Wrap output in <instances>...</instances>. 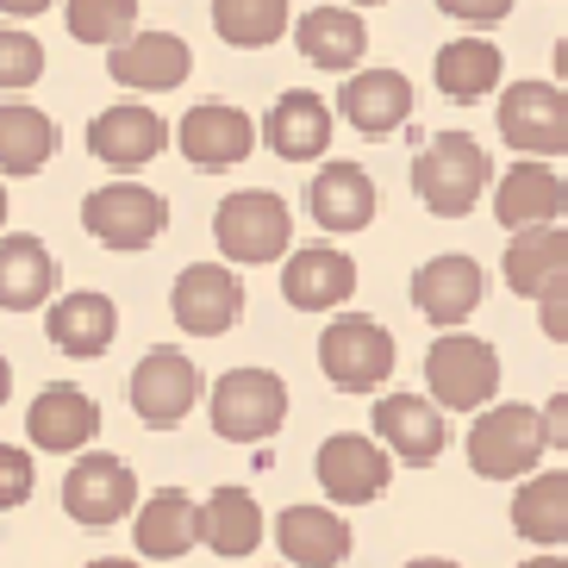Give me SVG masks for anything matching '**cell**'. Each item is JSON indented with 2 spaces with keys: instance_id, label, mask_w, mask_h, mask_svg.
Returning <instances> with one entry per match:
<instances>
[{
  "instance_id": "4316f807",
  "label": "cell",
  "mask_w": 568,
  "mask_h": 568,
  "mask_svg": "<svg viewBox=\"0 0 568 568\" xmlns=\"http://www.w3.org/2000/svg\"><path fill=\"white\" fill-rule=\"evenodd\" d=\"M506 287L531 294V301H550L556 287H568V232L562 225H537V232H518L506 244Z\"/></svg>"
},
{
  "instance_id": "d4e9b609",
  "label": "cell",
  "mask_w": 568,
  "mask_h": 568,
  "mask_svg": "<svg viewBox=\"0 0 568 568\" xmlns=\"http://www.w3.org/2000/svg\"><path fill=\"white\" fill-rule=\"evenodd\" d=\"M113 332H119V306L106 301V294H94V287L63 294V301L44 313V337H51V351H63V356H106Z\"/></svg>"
},
{
  "instance_id": "ab89813d",
  "label": "cell",
  "mask_w": 568,
  "mask_h": 568,
  "mask_svg": "<svg viewBox=\"0 0 568 568\" xmlns=\"http://www.w3.org/2000/svg\"><path fill=\"white\" fill-rule=\"evenodd\" d=\"M544 437H550L556 450H568V387L556 394L550 406H544Z\"/></svg>"
},
{
  "instance_id": "3957f363",
  "label": "cell",
  "mask_w": 568,
  "mask_h": 568,
  "mask_svg": "<svg viewBox=\"0 0 568 568\" xmlns=\"http://www.w3.org/2000/svg\"><path fill=\"white\" fill-rule=\"evenodd\" d=\"M544 413L537 406H518V400H506V406H487L475 425H468V468L481 475V481H531V468H537V456H544Z\"/></svg>"
},
{
  "instance_id": "bcb514c9",
  "label": "cell",
  "mask_w": 568,
  "mask_h": 568,
  "mask_svg": "<svg viewBox=\"0 0 568 568\" xmlns=\"http://www.w3.org/2000/svg\"><path fill=\"white\" fill-rule=\"evenodd\" d=\"M88 568H138V562H119V556H101V562H88Z\"/></svg>"
},
{
  "instance_id": "ee69618b",
  "label": "cell",
  "mask_w": 568,
  "mask_h": 568,
  "mask_svg": "<svg viewBox=\"0 0 568 568\" xmlns=\"http://www.w3.org/2000/svg\"><path fill=\"white\" fill-rule=\"evenodd\" d=\"M556 75H562V88H568V38L556 44Z\"/></svg>"
},
{
  "instance_id": "52a82bcc",
  "label": "cell",
  "mask_w": 568,
  "mask_h": 568,
  "mask_svg": "<svg viewBox=\"0 0 568 568\" xmlns=\"http://www.w3.org/2000/svg\"><path fill=\"white\" fill-rule=\"evenodd\" d=\"M82 225H88L94 244H106V251H144V244L163 237L169 201L144 182H106L82 201Z\"/></svg>"
},
{
  "instance_id": "8992f818",
  "label": "cell",
  "mask_w": 568,
  "mask_h": 568,
  "mask_svg": "<svg viewBox=\"0 0 568 568\" xmlns=\"http://www.w3.org/2000/svg\"><path fill=\"white\" fill-rule=\"evenodd\" d=\"M213 237L232 263H275V256H287V244H294V213H287L282 194L244 187V194H225V201H219Z\"/></svg>"
},
{
  "instance_id": "f6af8a7d",
  "label": "cell",
  "mask_w": 568,
  "mask_h": 568,
  "mask_svg": "<svg viewBox=\"0 0 568 568\" xmlns=\"http://www.w3.org/2000/svg\"><path fill=\"white\" fill-rule=\"evenodd\" d=\"M406 568H456V562H444V556H418V562H406Z\"/></svg>"
},
{
  "instance_id": "f35d334b",
  "label": "cell",
  "mask_w": 568,
  "mask_h": 568,
  "mask_svg": "<svg viewBox=\"0 0 568 568\" xmlns=\"http://www.w3.org/2000/svg\"><path fill=\"white\" fill-rule=\"evenodd\" d=\"M537 325L550 344H568V287H556L550 301H537Z\"/></svg>"
},
{
  "instance_id": "b9f144b4",
  "label": "cell",
  "mask_w": 568,
  "mask_h": 568,
  "mask_svg": "<svg viewBox=\"0 0 568 568\" xmlns=\"http://www.w3.org/2000/svg\"><path fill=\"white\" fill-rule=\"evenodd\" d=\"M518 568H568V556H556V550H537L531 562H518Z\"/></svg>"
},
{
  "instance_id": "d590c367",
  "label": "cell",
  "mask_w": 568,
  "mask_h": 568,
  "mask_svg": "<svg viewBox=\"0 0 568 568\" xmlns=\"http://www.w3.org/2000/svg\"><path fill=\"white\" fill-rule=\"evenodd\" d=\"M44 75V44L19 26H0V88H32Z\"/></svg>"
},
{
  "instance_id": "7a4b0ae2",
  "label": "cell",
  "mask_w": 568,
  "mask_h": 568,
  "mask_svg": "<svg viewBox=\"0 0 568 568\" xmlns=\"http://www.w3.org/2000/svg\"><path fill=\"white\" fill-rule=\"evenodd\" d=\"M425 387L437 413H487V400L500 394V351L487 337L444 332L425 351Z\"/></svg>"
},
{
  "instance_id": "8fae6325",
  "label": "cell",
  "mask_w": 568,
  "mask_h": 568,
  "mask_svg": "<svg viewBox=\"0 0 568 568\" xmlns=\"http://www.w3.org/2000/svg\"><path fill=\"white\" fill-rule=\"evenodd\" d=\"M169 306L187 337H219L244 318V282L225 263H187L169 287Z\"/></svg>"
},
{
  "instance_id": "7bdbcfd3",
  "label": "cell",
  "mask_w": 568,
  "mask_h": 568,
  "mask_svg": "<svg viewBox=\"0 0 568 568\" xmlns=\"http://www.w3.org/2000/svg\"><path fill=\"white\" fill-rule=\"evenodd\" d=\"M7 394H13V363L0 356V406H7Z\"/></svg>"
},
{
  "instance_id": "4fadbf2b",
  "label": "cell",
  "mask_w": 568,
  "mask_h": 568,
  "mask_svg": "<svg viewBox=\"0 0 568 568\" xmlns=\"http://www.w3.org/2000/svg\"><path fill=\"white\" fill-rule=\"evenodd\" d=\"M175 144L194 169H237L244 156L256 151V119L244 106H225V101H201L187 106L182 125H175Z\"/></svg>"
},
{
  "instance_id": "5bb4252c",
  "label": "cell",
  "mask_w": 568,
  "mask_h": 568,
  "mask_svg": "<svg viewBox=\"0 0 568 568\" xmlns=\"http://www.w3.org/2000/svg\"><path fill=\"white\" fill-rule=\"evenodd\" d=\"M26 437H32L38 450L88 456V444L101 437V406H94V394H82L75 382H51L32 400V413H26Z\"/></svg>"
},
{
  "instance_id": "9a60e30c",
  "label": "cell",
  "mask_w": 568,
  "mask_h": 568,
  "mask_svg": "<svg viewBox=\"0 0 568 568\" xmlns=\"http://www.w3.org/2000/svg\"><path fill=\"white\" fill-rule=\"evenodd\" d=\"M481 294H487V275H481V263L475 256H432V263H418V275H413V306L425 318H432L437 332H456L475 306H481Z\"/></svg>"
},
{
  "instance_id": "cb8c5ba5",
  "label": "cell",
  "mask_w": 568,
  "mask_h": 568,
  "mask_svg": "<svg viewBox=\"0 0 568 568\" xmlns=\"http://www.w3.org/2000/svg\"><path fill=\"white\" fill-rule=\"evenodd\" d=\"M306 213L325 232H363L375 219V182L363 163H325L306 187Z\"/></svg>"
},
{
  "instance_id": "2e32d148",
  "label": "cell",
  "mask_w": 568,
  "mask_h": 568,
  "mask_svg": "<svg viewBox=\"0 0 568 568\" xmlns=\"http://www.w3.org/2000/svg\"><path fill=\"white\" fill-rule=\"evenodd\" d=\"M375 444L387 456H400V463L425 468L444 456L450 432H444V413H437L425 394H382L375 400Z\"/></svg>"
},
{
  "instance_id": "1f68e13d",
  "label": "cell",
  "mask_w": 568,
  "mask_h": 568,
  "mask_svg": "<svg viewBox=\"0 0 568 568\" xmlns=\"http://www.w3.org/2000/svg\"><path fill=\"white\" fill-rule=\"evenodd\" d=\"M201 544L213 556H251L263 544V506L244 487H219L201 506Z\"/></svg>"
},
{
  "instance_id": "44dd1931",
  "label": "cell",
  "mask_w": 568,
  "mask_h": 568,
  "mask_svg": "<svg viewBox=\"0 0 568 568\" xmlns=\"http://www.w3.org/2000/svg\"><path fill=\"white\" fill-rule=\"evenodd\" d=\"M568 206V182L550 163H513L500 175V194H494V213H500L506 232H537V225H556Z\"/></svg>"
},
{
  "instance_id": "ffe728a7",
  "label": "cell",
  "mask_w": 568,
  "mask_h": 568,
  "mask_svg": "<svg viewBox=\"0 0 568 568\" xmlns=\"http://www.w3.org/2000/svg\"><path fill=\"white\" fill-rule=\"evenodd\" d=\"M337 113L351 119L356 132L387 138L413 119V82H406L400 69H356L351 82L337 88Z\"/></svg>"
},
{
  "instance_id": "ba28073f",
  "label": "cell",
  "mask_w": 568,
  "mask_h": 568,
  "mask_svg": "<svg viewBox=\"0 0 568 568\" xmlns=\"http://www.w3.org/2000/svg\"><path fill=\"white\" fill-rule=\"evenodd\" d=\"M500 138L525 163L568 156V94L550 82H513L500 94Z\"/></svg>"
},
{
  "instance_id": "ac0fdd59",
  "label": "cell",
  "mask_w": 568,
  "mask_h": 568,
  "mask_svg": "<svg viewBox=\"0 0 568 568\" xmlns=\"http://www.w3.org/2000/svg\"><path fill=\"white\" fill-rule=\"evenodd\" d=\"M169 144V125L151 113V106H138V101H125V106H106V113H94L88 119V151L101 156L106 169H144V163H156V151Z\"/></svg>"
},
{
  "instance_id": "5b68a950",
  "label": "cell",
  "mask_w": 568,
  "mask_h": 568,
  "mask_svg": "<svg viewBox=\"0 0 568 568\" xmlns=\"http://www.w3.org/2000/svg\"><path fill=\"white\" fill-rule=\"evenodd\" d=\"M206 406H213V432L225 444H263V437L282 432L287 387L275 368H225L206 394Z\"/></svg>"
},
{
  "instance_id": "d6986e66",
  "label": "cell",
  "mask_w": 568,
  "mask_h": 568,
  "mask_svg": "<svg viewBox=\"0 0 568 568\" xmlns=\"http://www.w3.org/2000/svg\"><path fill=\"white\" fill-rule=\"evenodd\" d=\"M282 294L301 313H332V306H344L356 294V263L337 244H301L282 263Z\"/></svg>"
},
{
  "instance_id": "f1b7e54d",
  "label": "cell",
  "mask_w": 568,
  "mask_h": 568,
  "mask_svg": "<svg viewBox=\"0 0 568 568\" xmlns=\"http://www.w3.org/2000/svg\"><path fill=\"white\" fill-rule=\"evenodd\" d=\"M57 294V263L32 232L0 237V313H32Z\"/></svg>"
},
{
  "instance_id": "60d3db41",
  "label": "cell",
  "mask_w": 568,
  "mask_h": 568,
  "mask_svg": "<svg viewBox=\"0 0 568 568\" xmlns=\"http://www.w3.org/2000/svg\"><path fill=\"white\" fill-rule=\"evenodd\" d=\"M57 0H0V13L7 19H38V13H51Z\"/></svg>"
},
{
  "instance_id": "e575fe53",
  "label": "cell",
  "mask_w": 568,
  "mask_h": 568,
  "mask_svg": "<svg viewBox=\"0 0 568 568\" xmlns=\"http://www.w3.org/2000/svg\"><path fill=\"white\" fill-rule=\"evenodd\" d=\"M69 19V38H82V44H125L138 32V0H69L63 7Z\"/></svg>"
},
{
  "instance_id": "484cf974",
  "label": "cell",
  "mask_w": 568,
  "mask_h": 568,
  "mask_svg": "<svg viewBox=\"0 0 568 568\" xmlns=\"http://www.w3.org/2000/svg\"><path fill=\"white\" fill-rule=\"evenodd\" d=\"M294 44H301L306 63L356 75V63H363V51H368V26L356 19V7H313V13H301V26H294Z\"/></svg>"
},
{
  "instance_id": "4dcf8cb0",
  "label": "cell",
  "mask_w": 568,
  "mask_h": 568,
  "mask_svg": "<svg viewBox=\"0 0 568 568\" xmlns=\"http://www.w3.org/2000/svg\"><path fill=\"white\" fill-rule=\"evenodd\" d=\"M513 531L525 544H568V468L550 475H531V481L513 494Z\"/></svg>"
},
{
  "instance_id": "9c48e42d",
  "label": "cell",
  "mask_w": 568,
  "mask_h": 568,
  "mask_svg": "<svg viewBox=\"0 0 568 568\" xmlns=\"http://www.w3.org/2000/svg\"><path fill=\"white\" fill-rule=\"evenodd\" d=\"M138 506V475L132 463H119L106 450H88L75 456V468L63 475V513L88 531H101V525H119V518Z\"/></svg>"
},
{
  "instance_id": "74e56055",
  "label": "cell",
  "mask_w": 568,
  "mask_h": 568,
  "mask_svg": "<svg viewBox=\"0 0 568 568\" xmlns=\"http://www.w3.org/2000/svg\"><path fill=\"white\" fill-rule=\"evenodd\" d=\"M450 19H463V26H494V19L513 13V0H437Z\"/></svg>"
},
{
  "instance_id": "c3c4849f",
  "label": "cell",
  "mask_w": 568,
  "mask_h": 568,
  "mask_svg": "<svg viewBox=\"0 0 568 568\" xmlns=\"http://www.w3.org/2000/svg\"><path fill=\"white\" fill-rule=\"evenodd\" d=\"M344 7H382V0H344Z\"/></svg>"
},
{
  "instance_id": "7402d4cb",
  "label": "cell",
  "mask_w": 568,
  "mask_h": 568,
  "mask_svg": "<svg viewBox=\"0 0 568 568\" xmlns=\"http://www.w3.org/2000/svg\"><path fill=\"white\" fill-rule=\"evenodd\" d=\"M275 544H282V556L294 568H344L356 537L332 506H287L275 518Z\"/></svg>"
},
{
  "instance_id": "7c38bea8",
  "label": "cell",
  "mask_w": 568,
  "mask_h": 568,
  "mask_svg": "<svg viewBox=\"0 0 568 568\" xmlns=\"http://www.w3.org/2000/svg\"><path fill=\"white\" fill-rule=\"evenodd\" d=\"M201 400V368L194 356L182 351H151L144 363L132 368V413L151 425V432H169V425H182Z\"/></svg>"
},
{
  "instance_id": "7dc6e473",
  "label": "cell",
  "mask_w": 568,
  "mask_h": 568,
  "mask_svg": "<svg viewBox=\"0 0 568 568\" xmlns=\"http://www.w3.org/2000/svg\"><path fill=\"white\" fill-rule=\"evenodd\" d=\"M0 225H7V187H0Z\"/></svg>"
},
{
  "instance_id": "836d02e7",
  "label": "cell",
  "mask_w": 568,
  "mask_h": 568,
  "mask_svg": "<svg viewBox=\"0 0 568 568\" xmlns=\"http://www.w3.org/2000/svg\"><path fill=\"white\" fill-rule=\"evenodd\" d=\"M294 7L287 0H213V32L237 51H263L287 32Z\"/></svg>"
},
{
  "instance_id": "277c9868",
  "label": "cell",
  "mask_w": 568,
  "mask_h": 568,
  "mask_svg": "<svg viewBox=\"0 0 568 568\" xmlns=\"http://www.w3.org/2000/svg\"><path fill=\"white\" fill-rule=\"evenodd\" d=\"M318 368H325V382L337 394H375L394 375V337H387L382 318L337 313L325 325V337H318Z\"/></svg>"
},
{
  "instance_id": "d6a6232c",
  "label": "cell",
  "mask_w": 568,
  "mask_h": 568,
  "mask_svg": "<svg viewBox=\"0 0 568 568\" xmlns=\"http://www.w3.org/2000/svg\"><path fill=\"white\" fill-rule=\"evenodd\" d=\"M57 156V119L44 106L7 101L0 106V169L7 175H38Z\"/></svg>"
},
{
  "instance_id": "83f0119b",
  "label": "cell",
  "mask_w": 568,
  "mask_h": 568,
  "mask_svg": "<svg viewBox=\"0 0 568 568\" xmlns=\"http://www.w3.org/2000/svg\"><path fill=\"white\" fill-rule=\"evenodd\" d=\"M132 537L151 562H175V556H187L201 544V506L187 500L182 487H163V494H151V500L138 506Z\"/></svg>"
},
{
  "instance_id": "6da1fadb",
  "label": "cell",
  "mask_w": 568,
  "mask_h": 568,
  "mask_svg": "<svg viewBox=\"0 0 568 568\" xmlns=\"http://www.w3.org/2000/svg\"><path fill=\"white\" fill-rule=\"evenodd\" d=\"M487 175H494V163H487V151L475 138L437 132L413 163V194L425 201V213H437V219H468L475 201L487 194Z\"/></svg>"
},
{
  "instance_id": "603a6c76",
  "label": "cell",
  "mask_w": 568,
  "mask_h": 568,
  "mask_svg": "<svg viewBox=\"0 0 568 568\" xmlns=\"http://www.w3.org/2000/svg\"><path fill=\"white\" fill-rule=\"evenodd\" d=\"M263 138L282 163H313V156H325V144H332V106L318 101V94H306V88H287L282 101L268 106Z\"/></svg>"
},
{
  "instance_id": "30bf717a",
  "label": "cell",
  "mask_w": 568,
  "mask_h": 568,
  "mask_svg": "<svg viewBox=\"0 0 568 568\" xmlns=\"http://www.w3.org/2000/svg\"><path fill=\"white\" fill-rule=\"evenodd\" d=\"M318 487L332 494L337 506H368L387 494V475H394V456L363 432H337L318 444V463H313Z\"/></svg>"
},
{
  "instance_id": "8d00e7d4",
  "label": "cell",
  "mask_w": 568,
  "mask_h": 568,
  "mask_svg": "<svg viewBox=\"0 0 568 568\" xmlns=\"http://www.w3.org/2000/svg\"><path fill=\"white\" fill-rule=\"evenodd\" d=\"M32 456L19 450V444H0V513H13V506L32 500Z\"/></svg>"
},
{
  "instance_id": "e0dca14e",
  "label": "cell",
  "mask_w": 568,
  "mask_h": 568,
  "mask_svg": "<svg viewBox=\"0 0 568 568\" xmlns=\"http://www.w3.org/2000/svg\"><path fill=\"white\" fill-rule=\"evenodd\" d=\"M187 69H194V51H187V38H175V32H132L119 51H106V75H113L119 88H138V94H169V88H182Z\"/></svg>"
},
{
  "instance_id": "f546056e",
  "label": "cell",
  "mask_w": 568,
  "mask_h": 568,
  "mask_svg": "<svg viewBox=\"0 0 568 568\" xmlns=\"http://www.w3.org/2000/svg\"><path fill=\"white\" fill-rule=\"evenodd\" d=\"M432 75H437V88H444L456 106H475V101H487V94L500 88L506 57H500V44H487V38H456V44L437 51Z\"/></svg>"
}]
</instances>
